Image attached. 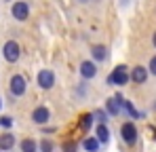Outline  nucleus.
Returning <instances> with one entry per match:
<instances>
[{
    "label": "nucleus",
    "mask_w": 156,
    "mask_h": 152,
    "mask_svg": "<svg viewBox=\"0 0 156 152\" xmlns=\"http://www.w3.org/2000/svg\"><path fill=\"white\" fill-rule=\"evenodd\" d=\"M49 121H51V110H49L47 106H36V108L32 110V123H34V125L44 127Z\"/></svg>",
    "instance_id": "8"
},
{
    "label": "nucleus",
    "mask_w": 156,
    "mask_h": 152,
    "mask_svg": "<svg viewBox=\"0 0 156 152\" xmlns=\"http://www.w3.org/2000/svg\"><path fill=\"white\" fill-rule=\"evenodd\" d=\"M74 93H76L78 100H87V97H89V93H91V91H89V80H82V78H80V82L76 85Z\"/></svg>",
    "instance_id": "16"
},
{
    "label": "nucleus",
    "mask_w": 156,
    "mask_h": 152,
    "mask_svg": "<svg viewBox=\"0 0 156 152\" xmlns=\"http://www.w3.org/2000/svg\"><path fill=\"white\" fill-rule=\"evenodd\" d=\"M38 146H40V152H53L55 150V142H53L51 137H42L38 142Z\"/></svg>",
    "instance_id": "19"
},
{
    "label": "nucleus",
    "mask_w": 156,
    "mask_h": 152,
    "mask_svg": "<svg viewBox=\"0 0 156 152\" xmlns=\"http://www.w3.org/2000/svg\"><path fill=\"white\" fill-rule=\"evenodd\" d=\"M131 82V68L129 66H125V63H118V66H114L112 68V72L108 76V85H112V87H127Z\"/></svg>",
    "instance_id": "1"
},
{
    "label": "nucleus",
    "mask_w": 156,
    "mask_h": 152,
    "mask_svg": "<svg viewBox=\"0 0 156 152\" xmlns=\"http://www.w3.org/2000/svg\"><path fill=\"white\" fill-rule=\"evenodd\" d=\"M95 135H97V139L101 142V146H108V144H110V127H108V123H97Z\"/></svg>",
    "instance_id": "13"
},
{
    "label": "nucleus",
    "mask_w": 156,
    "mask_h": 152,
    "mask_svg": "<svg viewBox=\"0 0 156 152\" xmlns=\"http://www.w3.org/2000/svg\"><path fill=\"white\" fill-rule=\"evenodd\" d=\"M0 127L11 129V127H13V116H0Z\"/></svg>",
    "instance_id": "22"
},
{
    "label": "nucleus",
    "mask_w": 156,
    "mask_h": 152,
    "mask_svg": "<svg viewBox=\"0 0 156 152\" xmlns=\"http://www.w3.org/2000/svg\"><path fill=\"white\" fill-rule=\"evenodd\" d=\"M152 47H154V49H156V32H154V34H152Z\"/></svg>",
    "instance_id": "27"
},
{
    "label": "nucleus",
    "mask_w": 156,
    "mask_h": 152,
    "mask_svg": "<svg viewBox=\"0 0 156 152\" xmlns=\"http://www.w3.org/2000/svg\"><path fill=\"white\" fill-rule=\"evenodd\" d=\"M42 131H44V133H55L57 129H55V127H42Z\"/></svg>",
    "instance_id": "25"
},
{
    "label": "nucleus",
    "mask_w": 156,
    "mask_h": 152,
    "mask_svg": "<svg viewBox=\"0 0 156 152\" xmlns=\"http://www.w3.org/2000/svg\"><path fill=\"white\" fill-rule=\"evenodd\" d=\"M122 110H125V112L129 114L131 118H137V121H139V118H144V114H141V112H139V110H137V108L133 106V101H129V100L122 101Z\"/></svg>",
    "instance_id": "17"
},
{
    "label": "nucleus",
    "mask_w": 156,
    "mask_h": 152,
    "mask_svg": "<svg viewBox=\"0 0 156 152\" xmlns=\"http://www.w3.org/2000/svg\"><path fill=\"white\" fill-rule=\"evenodd\" d=\"M27 91V80L23 74H13L11 80H9V95L11 97H23Z\"/></svg>",
    "instance_id": "2"
},
{
    "label": "nucleus",
    "mask_w": 156,
    "mask_h": 152,
    "mask_svg": "<svg viewBox=\"0 0 156 152\" xmlns=\"http://www.w3.org/2000/svg\"><path fill=\"white\" fill-rule=\"evenodd\" d=\"M120 139H122L129 148L137 144V139H139V131H137V125H135L133 121H125V123L120 125Z\"/></svg>",
    "instance_id": "3"
},
{
    "label": "nucleus",
    "mask_w": 156,
    "mask_h": 152,
    "mask_svg": "<svg viewBox=\"0 0 156 152\" xmlns=\"http://www.w3.org/2000/svg\"><path fill=\"white\" fill-rule=\"evenodd\" d=\"M0 152H2V150H0Z\"/></svg>",
    "instance_id": "30"
},
{
    "label": "nucleus",
    "mask_w": 156,
    "mask_h": 152,
    "mask_svg": "<svg viewBox=\"0 0 156 152\" xmlns=\"http://www.w3.org/2000/svg\"><path fill=\"white\" fill-rule=\"evenodd\" d=\"M148 70H150V76H156V55L150 57V61H148Z\"/></svg>",
    "instance_id": "23"
},
{
    "label": "nucleus",
    "mask_w": 156,
    "mask_h": 152,
    "mask_svg": "<svg viewBox=\"0 0 156 152\" xmlns=\"http://www.w3.org/2000/svg\"><path fill=\"white\" fill-rule=\"evenodd\" d=\"M114 100H116L118 103H120V106H122V101H125V97H122V93L118 91V93H114Z\"/></svg>",
    "instance_id": "24"
},
{
    "label": "nucleus",
    "mask_w": 156,
    "mask_h": 152,
    "mask_svg": "<svg viewBox=\"0 0 156 152\" xmlns=\"http://www.w3.org/2000/svg\"><path fill=\"white\" fill-rule=\"evenodd\" d=\"M15 144H17V139H15V135H13L11 131H4V133L0 135V150L2 152H11L15 148Z\"/></svg>",
    "instance_id": "12"
},
{
    "label": "nucleus",
    "mask_w": 156,
    "mask_h": 152,
    "mask_svg": "<svg viewBox=\"0 0 156 152\" xmlns=\"http://www.w3.org/2000/svg\"><path fill=\"white\" fill-rule=\"evenodd\" d=\"M2 57L9 61V63H17L19 57H21V47L17 40H6L4 47H2Z\"/></svg>",
    "instance_id": "5"
},
{
    "label": "nucleus",
    "mask_w": 156,
    "mask_h": 152,
    "mask_svg": "<svg viewBox=\"0 0 156 152\" xmlns=\"http://www.w3.org/2000/svg\"><path fill=\"white\" fill-rule=\"evenodd\" d=\"M99 63L97 61H93V59H84V61H80V68H78V74L82 80H93L97 72H99V68H97Z\"/></svg>",
    "instance_id": "6"
},
{
    "label": "nucleus",
    "mask_w": 156,
    "mask_h": 152,
    "mask_svg": "<svg viewBox=\"0 0 156 152\" xmlns=\"http://www.w3.org/2000/svg\"><path fill=\"white\" fill-rule=\"evenodd\" d=\"M19 150L21 152H40V146H38V142L34 137H23L19 142Z\"/></svg>",
    "instance_id": "15"
},
{
    "label": "nucleus",
    "mask_w": 156,
    "mask_h": 152,
    "mask_svg": "<svg viewBox=\"0 0 156 152\" xmlns=\"http://www.w3.org/2000/svg\"><path fill=\"white\" fill-rule=\"evenodd\" d=\"M93 114H95V121H97V123H108V121H110V114H108L105 108H95Z\"/></svg>",
    "instance_id": "20"
},
{
    "label": "nucleus",
    "mask_w": 156,
    "mask_h": 152,
    "mask_svg": "<svg viewBox=\"0 0 156 152\" xmlns=\"http://www.w3.org/2000/svg\"><path fill=\"white\" fill-rule=\"evenodd\" d=\"M61 152H78V144L74 139H66L61 144Z\"/></svg>",
    "instance_id": "21"
},
{
    "label": "nucleus",
    "mask_w": 156,
    "mask_h": 152,
    "mask_svg": "<svg viewBox=\"0 0 156 152\" xmlns=\"http://www.w3.org/2000/svg\"><path fill=\"white\" fill-rule=\"evenodd\" d=\"M91 2H97V0H78V4H91Z\"/></svg>",
    "instance_id": "26"
},
{
    "label": "nucleus",
    "mask_w": 156,
    "mask_h": 152,
    "mask_svg": "<svg viewBox=\"0 0 156 152\" xmlns=\"http://www.w3.org/2000/svg\"><path fill=\"white\" fill-rule=\"evenodd\" d=\"M91 59L97 63H105L110 59V49L105 45H93L91 47Z\"/></svg>",
    "instance_id": "10"
},
{
    "label": "nucleus",
    "mask_w": 156,
    "mask_h": 152,
    "mask_svg": "<svg viewBox=\"0 0 156 152\" xmlns=\"http://www.w3.org/2000/svg\"><path fill=\"white\" fill-rule=\"evenodd\" d=\"M93 123H95V114H93V112H87V114L80 116V129H82L84 133L93 127Z\"/></svg>",
    "instance_id": "18"
},
{
    "label": "nucleus",
    "mask_w": 156,
    "mask_h": 152,
    "mask_svg": "<svg viewBox=\"0 0 156 152\" xmlns=\"http://www.w3.org/2000/svg\"><path fill=\"white\" fill-rule=\"evenodd\" d=\"M152 110H154V112H156V100L152 101Z\"/></svg>",
    "instance_id": "28"
},
{
    "label": "nucleus",
    "mask_w": 156,
    "mask_h": 152,
    "mask_svg": "<svg viewBox=\"0 0 156 152\" xmlns=\"http://www.w3.org/2000/svg\"><path fill=\"white\" fill-rule=\"evenodd\" d=\"M104 108L108 110V114H110L112 118H116V116H120V114H122V106L114 100V97H108L105 103H104Z\"/></svg>",
    "instance_id": "14"
},
{
    "label": "nucleus",
    "mask_w": 156,
    "mask_h": 152,
    "mask_svg": "<svg viewBox=\"0 0 156 152\" xmlns=\"http://www.w3.org/2000/svg\"><path fill=\"white\" fill-rule=\"evenodd\" d=\"M0 108H2V97H0Z\"/></svg>",
    "instance_id": "29"
},
{
    "label": "nucleus",
    "mask_w": 156,
    "mask_h": 152,
    "mask_svg": "<svg viewBox=\"0 0 156 152\" xmlns=\"http://www.w3.org/2000/svg\"><path fill=\"white\" fill-rule=\"evenodd\" d=\"M11 15L17 21H27V17H30V4H27L26 0H15L13 6H11Z\"/></svg>",
    "instance_id": "7"
},
{
    "label": "nucleus",
    "mask_w": 156,
    "mask_h": 152,
    "mask_svg": "<svg viewBox=\"0 0 156 152\" xmlns=\"http://www.w3.org/2000/svg\"><path fill=\"white\" fill-rule=\"evenodd\" d=\"M80 148L84 152H99L101 150V142L97 139V135H87V137L80 142Z\"/></svg>",
    "instance_id": "11"
},
{
    "label": "nucleus",
    "mask_w": 156,
    "mask_h": 152,
    "mask_svg": "<svg viewBox=\"0 0 156 152\" xmlns=\"http://www.w3.org/2000/svg\"><path fill=\"white\" fill-rule=\"evenodd\" d=\"M55 82H57V76L53 70L49 68H42L38 74H36V85L42 89V91H51L53 87H55Z\"/></svg>",
    "instance_id": "4"
},
{
    "label": "nucleus",
    "mask_w": 156,
    "mask_h": 152,
    "mask_svg": "<svg viewBox=\"0 0 156 152\" xmlns=\"http://www.w3.org/2000/svg\"><path fill=\"white\" fill-rule=\"evenodd\" d=\"M148 78H150L148 66H139V63H137V66L131 68V82H135V85H146Z\"/></svg>",
    "instance_id": "9"
}]
</instances>
